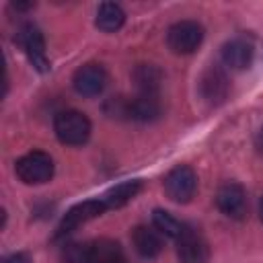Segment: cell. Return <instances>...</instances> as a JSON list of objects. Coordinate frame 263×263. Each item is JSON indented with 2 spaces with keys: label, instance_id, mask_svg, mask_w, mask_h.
Segmentation results:
<instances>
[{
  "label": "cell",
  "instance_id": "1",
  "mask_svg": "<svg viewBox=\"0 0 263 263\" xmlns=\"http://www.w3.org/2000/svg\"><path fill=\"white\" fill-rule=\"evenodd\" d=\"M53 129L62 144L82 146L90 136V121L84 113H80L76 109H64L55 115Z\"/></svg>",
  "mask_w": 263,
  "mask_h": 263
},
{
  "label": "cell",
  "instance_id": "2",
  "mask_svg": "<svg viewBox=\"0 0 263 263\" xmlns=\"http://www.w3.org/2000/svg\"><path fill=\"white\" fill-rule=\"evenodd\" d=\"M14 173L27 185H41L53 177V160L47 152L33 150L14 162Z\"/></svg>",
  "mask_w": 263,
  "mask_h": 263
},
{
  "label": "cell",
  "instance_id": "3",
  "mask_svg": "<svg viewBox=\"0 0 263 263\" xmlns=\"http://www.w3.org/2000/svg\"><path fill=\"white\" fill-rule=\"evenodd\" d=\"M203 41V27L197 21H179L166 33L168 49L181 55L193 53Z\"/></svg>",
  "mask_w": 263,
  "mask_h": 263
},
{
  "label": "cell",
  "instance_id": "4",
  "mask_svg": "<svg viewBox=\"0 0 263 263\" xmlns=\"http://www.w3.org/2000/svg\"><path fill=\"white\" fill-rule=\"evenodd\" d=\"M164 191L177 203H187L197 191V175L191 166L179 164L164 177Z\"/></svg>",
  "mask_w": 263,
  "mask_h": 263
},
{
  "label": "cell",
  "instance_id": "5",
  "mask_svg": "<svg viewBox=\"0 0 263 263\" xmlns=\"http://www.w3.org/2000/svg\"><path fill=\"white\" fill-rule=\"evenodd\" d=\"M16 39H18L21 47L25 49L33 68H37L39 72H47L49 70V60H47V53H45V41H43L41 31L33 23H27L18 29Z\"/></svg>",
  "mask_w": 263,
  "mask_h": 263
},
{
  "label": "cell",
  "instance_id": "6",
  "mask_svg": "<svg viewBox=\"0 0 263 263\" xmlns=\"http://www.w3.org/2000/svg\"><path fill=\"white\" fill-rule=\"evenodd\" d=\"M177 257L181 263H208L210 247L195 228L187 226L185 232L177 238Z\"/></svg>",
  "mask_w": 263,
  "mask_h": 263
},
{
  "label": "cell",
  "instance_id": "7",
  "mask_svg": "<svg viewBox=\"0 0 263 263\" xmlns=\"http://www.w3.org/2000/svg\"><path fill=\"white\" fill-rule=\"evenodd\" d=\"M107 210V203L103 201V197H97V199H86L82 203H76L74 208H70L66 212V216L62 218V224L58 228V236H64L72 230H76L80 224L101 216L103 212Z\"/></svg>",
  "mask_w": 263,
  "mask_h": 263
},
{
  "label": "cell",
  "instance_id": "8",
  "mask_svg": "<svg viewBox=\"0 0 263 263\" xmlns=\"http://www.w3.org/2000/svg\"><path fill=\"white\" fill-rule=\"evenodd\" d=\"M72 84L82 97H97L107 86V72L101 64H84L74 72Z\"/></svg>",
  "mask_w": 263,
  "mask_h": 263
},
{
  "label": "cell",
  "instance_id": "9",
  "mask_svg": "<svg viewBox=\"0 0 263 263\" xmlns=\"http://www.w3.org/2000/svg\"><path fill=\"white\" fill-rule=\"evenodd\" d=\"M199 92L210 105H220L230 92V82L220 66H210L199 78Z\"/></svg>",
  "mask_w": 263,
  "mask_h": 263
},
{
  "label": "cell",
  "instance_id": "10",
  "mask_svg": "<svg viewBox=\"0 0 263 263\" xmlns=\"http://www.w3.org/2000/svg\"><path fill=\"white\" fill-rule=\"evenodd\" d=\"M216 205L224 216H228L232 220H240L247 214V191H245V187L238 185V183L222 185L216 193Z\"/></svg>",
  "mask_w": 263,
  "mask_h": 263
},
{
  "label": "cell",
  "instance_id": "11",
  "mask_svg": "<svg viewBox=\"0 0 263 263\" xmlns=\"http://www.w3.org/2000/svg\"><path fill=\"white\" fill-rule=\"evenodd\" d=\"M253 43L242 39V37H236V39H230L222 45V62L232 68V70H245L251 66L253 62Z\"/></svg>",
  "mask_w": 263,
  "mask_h": 263
},
{
  "label": "cell",
  "instance_id": "12",
  "mask_svg": "<svg viewBox=\"0 0 263 263\" xmlns=\"http://www.w3.org/2000/svg\"><path fill=\"white\" fill-rule=\"evenodd\" d=\"M134 249L144 259H154L162 251V234L154 226H136L132 232Z\"/></svg>",
  "mask_w": 263,
  "mask_h": 263
},
{
  "label": "cell",
  "instance_id": "13",
  "mask_svg": "<svg viewBox=\"0 0 263 263\" xmlns=\"http://www.w3.org/2000/svg\"><path fill=\"white\" fill-rule=\"evenodd\" d=\"M86 263H125V257L117 240L99 238L86 245Z\"/></svg>",
  "mask_w": 263,
  "mask_h": 263
},
{
  "label": "cell",
  "instance_id": "14",
  "mask_svg": "<svg viewBox=\"0 0 263 263\" xmlns=\"http://www.w3.org/2000/svg\"><path fill=\"white\" fill-rule=\"evenodd\" d=\"M125 23V12L119 4L115 2H103L99 8H97V18H95V25L105 31V33H113L117 29H121V25Z\"/></svg>",
  "mask_w": 263,
  "mask_h": 263
},
{
  "label": "cell",
  "instance_id": "15",
  "mask_svg": "<svg viewBox=\"0 0 263 263\" xmlns=\"http://www.w3.org/2000/svg\"><path fill=\"white\" fill-rule=\"evenodd\" d=\"M134 82L138 86V92L158 95V88L162 82V72L152 64H140L134 70Z\"/></svg>",
  "mask_w": 263,
  "mask_h": 263
},
{
  "label": "cell",
  "instance_id": "16",
  "mask_svg": "<svg viewBox=\"0 0 263 263\" xmlns=\"http://www.w3.org/2000/svg\"><path fill=\"white\" fill-rule=\"evenodd\" d=\"M142 189V183L140 181H123L115 187H111L105 195H103V201L107 203V208H121L125 205L129 199H134L138 195V191Z\"/></svg>",
  "mask_w": 263,
  "mask_h": 263
},
{
  "label": "cell",
  "instance_id": "17",
  "mask_svg": "<svg viewBox=\"0 0 263 263\" xmlns=\"http://www.w3.org/2000/svg\"><path fill=\"white\" fill-rule=\"evenodd\" d=\"M152 226L162 234V236H168V238H179L183 232H185V224L181 220H177L171 212L166 210H154L152 212Z\"/></svg>",
  "mask_w": 263,
  "mask_h": 263
},
{
  "label": "cell",
  "instance_id": "18",
  "mask_svg": "<svg viewBox=\"0 0 263 263\" xmlns=\"http://www.w3.org/2000/svg\"><path fill=\"white\" fill-rule=\"evenodd\" d=\"M64 261L66 263H86V245H68L64 249Z\"/></svg>",
  "mask_w": 263,
  "mask_h": 263
},
{
  "label": "cell",
  "instance_id": "19",
  "mask_svg": "<svg viewBox=\"0 0 263 263\" xmlns=\"http://www.w3.org/2000/svg\"><path fill=\"white\" fill-rule=\"evenodd\" d=\"M2 263H29V257H27L25 253H12V255H8Z\"/></svg>",
  "mask_w": 263,
  "mask_h": 263
},
{
  "label": "cell",
  "instance_id": "20",
  "mask_svg": "<svg viewBox=\"0 0 263 263\" xmlns=\"http://www.w3.org/2000/svg\"><path fill=\"white\" fill-rule=\"evenodd\" d=\"M255 144H257V148H259V152L263 154V127L257 132V140H255Z\"/></svg>",
  "mask_w": 263,
  "mask_h": 263
},
{
  "label": "cell",
  "instance_id": "21",
  "mask_svg": "<svg viewBox=\"0 0 263 263\" xmlns=\"http://www.w3.org/2000/svg\"><path fill=\"white\" fill-rule=\"evenodd\" d=\"M259 216H261V220H263V199H261V203H259Z\"/></svg>",
  "mask_w": 263,
  "mask_h": 263
}]
</instances>
